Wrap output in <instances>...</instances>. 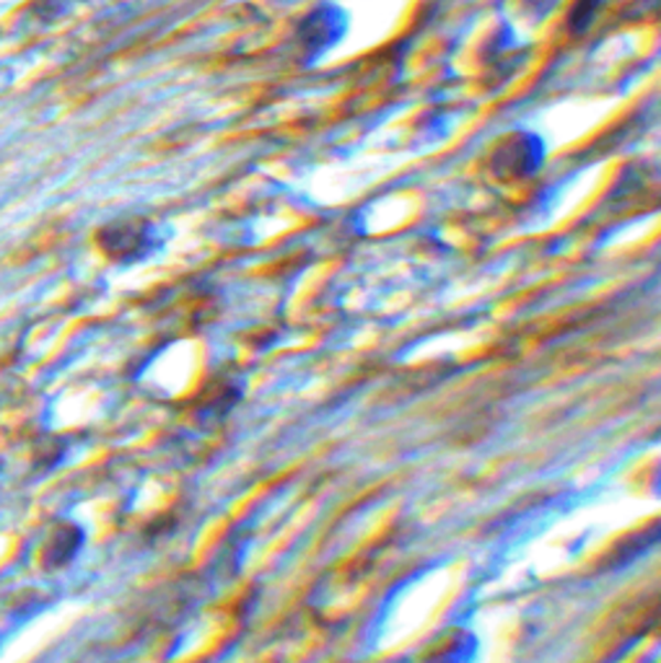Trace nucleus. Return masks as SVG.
<instances>
[{"instance_id":"obj_2","label":"nucleus","mask_w":661,"mask_h":663,"mask_svg":"<svg viewBox=\"0 0 661 663\" xmlns=\"http://www.w3.org/2000/svg\"><path fill=\"white\" fill-rule=\"evenodd\" d=\"M101 247L107 249V254L120 257V260H136L145 252V231L132 224L112 226L101 233Z\"/></svg>"},{"instance_id":"obj_1","label":"nucleus","mask_w":661,"mask_h":663,"mask_svg":"<svg viewBox=\"0 0 661 663\" xmlns=\"http://www.w3.org/2000/svg\"><path fill=\"white\" fill-rule=\"evenodd\" d=\"M84 542H86V534L78 524L57 526L53 536H50L47 547H44V567L57 570V567L71 565L80 552V547H84Z\"/></svg>"}]
</instances>
